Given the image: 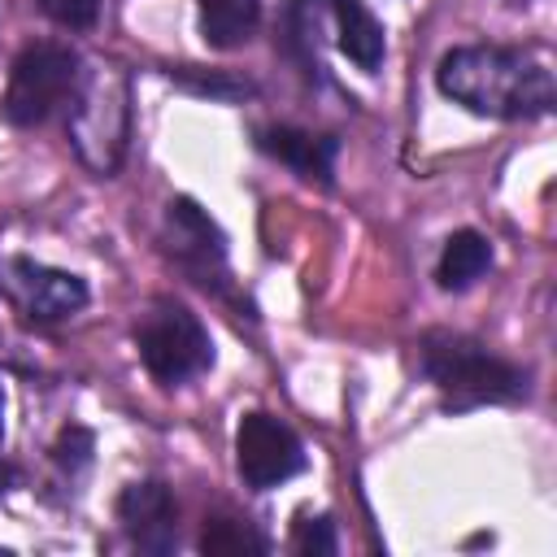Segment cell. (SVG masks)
<instances>
[{
    "mask_svg": "<svg viewBox=\"0 0 557 557\" xmlns=\"http://www.w3.org/2000/svg\"><path fill=\"white\" fill-rule=\"evenodd\" d=\"M435 83L461 109L479 117H505V122L544 117L557 100L553 70L535 52L500 48V44L453 48L435 70Z\"/></svg>",
    "mask_w": 557,
    "mask_h": 557,
    "instance_id": "6da1fadb",
    "label": "cell"
},
{
    "mask_svg": "<svg viewBox=\"0 0 557 557\" xmlns=\"http://www.w3.org/2000/svg\"><path fill=\"white\" fill-rule=\"evenodd\" d=\"M422 370L453 409L500 405L527 392V374L518 366L487 352L479 339L453 335V331H431L422 339Z\"/></svg>",
    "mask_w": 557,
    "mask_h": 557,
    "instance_id": "7a4b0ae2",
    "label": "cell"
},
{
    "mask_svg": "<svg viewBox=\"0 0 557 557\" xmlns=\"http://www.w3.org/2000/svg\"><path fill=\"white\" fill-rule=\"evenodd\" d=\"M78 57L65 44H30L17 52L4 87V117L13 126H39L65 109L78 91Z\"/></svg>",
    "mask_w": 557,
    "mask_h": 557,
    "instance_id": "3957f363",
    "label": "cell"
},
{
    "mask_svg": "<svg viewBox=\"0 0 557 557\" xmlns=\"http://www.w3.org/2000/svg\"><path fill=\"white\" fill-rule=\"evenodd\" d=\"M135 344H139V361L144 370L174 387V383H187L196 374H205L213 366V339L209 331L200 326V318L174 300H157L139 331H135Z\"/></svg>",
    "mask_w": 557,
    "mask_h": 557,
    "instance_id": "277c9868",
    "label": "cell"
},
{
    "mask_svg": "<svg viewBox=\"0 0 557 557\" xmlns=\"http://www.w3.org/2000/svg\"><path fill=\"white\" fill-rule=\"evenodd\" d=\"M70 135L78 157L96 174H113L126 148V83L104 65L78 78V91L70 100Z\"/></svg>",
    "mask_w": 557,
    "mask_h": 557,
    "instance_id": "5b68a950",
    "label": "cell"
},
{
    "mask_svg": "<svg viewBox=\"0 0 557 557\" xmlns=\"http://www.w3.org/2000/svg\"><path fill=\"white\" fill-rule=\"evenodd\" d=\"M235 466L252 492H265L305 470V448L296 431L274 413H244L235 431Z\"/></svg>",
    "mask_w": 557,
    "mask_h": 557,
    "instance_id": "8992f818",
    "label": "cell"
},
{
    "mask_svg": "<svg viewBox=\"0 0 557 557\" xmlns=\"http://www.w3.org/2000/svg\"><path fill=\"white\" fill-rule=\"evenodd\" d=\"M165 226H170V239H174V261L196 283H205V287L218 283L222 278V261H226V244H222V231L213 226V218L196 200L178 196L165 209Z\"/></svg>",
    "mask_w": 557,
    "mask_h": 557,
    "instance_id": "52a82bcc",
    "label": "cell"
},
{
    "mask_svg": "<svg viewBox=\"0 0 557 557\" xmlns=\"http://www.w3.org/2000/svg\"><path fill=\"white\" fill-rule=\"evenodd\" d=\"M117 522L144 553H170L178 540V505L165 483L144 479L117 496Z\"/></svg>",
    "mask_w": 557,
    "mask_h": 557,
    "instance_id": "ba28073f",
    "label": "cell"
},
{
    "mask_svg": "<svg viewBox=\"0 0 557 557\" xmlns=\"http://www.w3.org/2000/svg\"><path fill=\"white\" fill-rule=\"evenodd\" d=\"M9 283L22 300V309L39 322H61L70 313H78L87 305V283L70 270H52V265H39V261H9Z\"/></svg>",
    "mask_w": 557,
    "mask_h": 557,
    "instance_id": "9c48e42d",
    "label": "cell"
},
{
    "mask_svg": "<svg viewBox=\"0 0 557 557\" xmlns=\"http://www.w3.org/2000/svg\"><path fill=\"white\" fill-rule=\"evenodd\" d=\"M261 152H270L274 161L292 165L300 178H318V183H331V170H335V139L326 135H313V131H296V126H265L257 135Z\"/></svg>",
    "mask_w": 557,
    "mask_h": 557,
    "instance_id": "30bf717a",
    "label": "cell"
},
{
    "mask_svg": "<svg viewBox=\"0 0 557 557\" xmlns=\"http://www.w3.org/2000/svg\"><path fill=\"white\" fill-rule=\"evenodd\" d=\"M326 9H331V22H335V44H339V52H344L357 70L374 74V70L383 65V48H387L383 22H379L361 0H326Z\"/></svg>",
    "mask_w": 557,
    "mask_h": 557,
    "instance_id": "8fae6325",
    "label": "cell"
},
{
    "mask_svg": "<svg viewBox=\"0 0 557 557\" xmlns=\"http://www.w3.org/2000/svg\"><path fill=\"white\" fill-rule=\"evenodd\" d=\"M487 270H492V244H487L479 231H453V235L444 239L440 270H435L440 287L466 292V287H474Z\"/></svg>",
    "mask_w": 557,
    "mask_h": 557,
    "instance_id": "7c38bea8",
    "label": "cell"
},
{
    "mask_svg": "<svg viewBox=\"0 0 557 557\" xmlns=\"http://www.w3.org/2000/svg\"><path fill=\"white\" fill-rule=\"evenodd\" d=\"M196 4H200V35L209 48H239L261 22V0H196Z\"/></svg>",
    "mask_w": 557,
    "mask_h": 557,
    "instance_id": "4fadbf2b",
    "label": "cell"
},
{
    "mask_svg": "<svg viewBox=\"0 0 557 557\" xmlns=\"http://www.w3.org/2000/svg\"><path fill=\"white\" fill-rule=\"evenodd\" d=\"M270 544L265 535L244 522V518H231V513H213L205 518V531H200V553L209 557H261Z\"/></svg>",
    "mask_w": 557,
    "mask_h": 557,
    "instance_id": "5bb4252c",
    "label": "cell"
},
{
    "mask_svg": "<svg viewBox=\"0 0 557 557\" xmlns=\"http://www.w3.org/2000/svg\"><path fill=\"white\" fill-rule=\"evenodd\" d=\"M39 9H44L52 22L83 30V26H91V22H96V13H100V0H39Z\"/></svg>",
    "mask_w": 557,
    "mask_h": 557,
    "instance_id": "9a60e30c",
    "label": "cell"
},
{
    "mask_svg": "<svg viewBox=\"0 0 557 557\" xmlns=\"http://www.w3.org/2000/svg\"><path fill=\"white\" fill-rule=\"evenodd\" d=\"M296 553H335V531H331V518H300L296 522Z\"/></svg>",
    "mask_w": 557,
    "mask_h": 557,
    "instance_id": "2e32d148",
    "label": "cell"
},
{
    "mask_svg": "<svg viewBox=\"0 0 557 557\" xmlns=\"http://www.w3.org/2000/svg\"><path fill=\"white\" fill-rule=\"evenodd\" d=\"M87 453H91V435H87L83 426H70V431L57 440V461H61V466H83Z\"/></svg>",
    "mask_w": 557,
    "mask_h": 557,
    "instance_id": "e0dca14e",
    "label": "cell"
},
{
    "mask_svg": "<svg viewBox=\"0 0 557 557\" xmlns=\"http://www.w3.org/2000/svg\"><path fill=\"white\" fill-rule=\"evenodd\" d=\"M0 440H4V392H0Z\"/></svg>",
    "mask_w": 557,
    "mask_h": 557,
    "instance_id": "ac0fdd59",
    "label": "cell"
},
{
    "mask_svg": "<svg viewBox=\"0 0 557 557\" xmlns=\"http://www.w3.org/2000/svg\"><path fill=\"white\" fill-rule=\"evenodd\" d=\"M4 483H9V466L0 461V492H4Z\"/></svg>",
    "mask_w": 557,
    "mask_h": 557,
    "instance_id": "d6986e66",
    "label": "cell"
}]
</instances>
